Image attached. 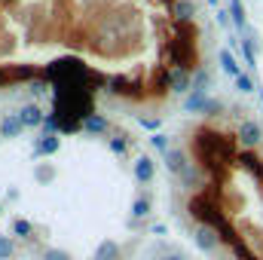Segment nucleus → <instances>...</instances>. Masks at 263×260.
I'll use <instances>...</instances> for the list:
<instances>
[{"mask_svg": "<svg viewBox=\"0 0 263 260\" xmlns=\"http://www.w3.org/2000/svg\"><path fill=\"white\" fill-rule=\"evenodd\" d=\"M73 55L92 73L110 67L153 104L172 95V70H202L193 0H0V86L46 80Z\"/></svg>", "mask_w": 263, "mask_h": 260, "instance_id": "f257e3e1", "label": "nucleus"}, {"mask_svg": "<svg viewBox=\"0 0 263 260\" xmlns=\"http://www.w3.org/2000/svg\"><path fill=\"white\" fill-rule=\"evenodd\" d=\"M193 242H196L199 251L214 254V251L223 245V233H220L214 224H208V220H196V227H193Z\"/></svg>", "mask_w": 263, "mask_h": 260, "instance_id": "f03ea898", "label": "nucleus"}, {"mask_svg": "<svg viewBox=\"0 0 263 260\" xmlns=\"http://www.w3.org/2000/svg\"><path fill=\"white\" fill-rule=\"evenodd\" d=\"M236 141H239V147H242V150H257V147L263 144L260 123H254V120H242V123H239V129H236Z\"/></svg>", "mask_w": 263, "mask_h": 260, "instance_id": "7ed1b4c3", "label": "nucleus"}, {"mask_svg": "<svg viewBox=\"0 0 263 260\" xmlns=\"http://www.w3.org/2000/svg\"><path fill=\"white\" fill-rule=\"evenodd\" d=\"M132 175H135L138 184H153V178H156V162H153L150 156H138V159L132 162Z\"/></svg>", "mask_w": 263, "mask_h": 260, "instance_id": "20e7f679", "label": "nucleus"}, {"mask_svg": "<svg viewBox=\"0 0 263 260\" xmlns=\"http://www.w3.org/2000/svg\"><path fill=\"white\" fill-rule=\"evenodd\" d=\"M59 150H62V138H59V135L43 132V135L34 141V156H55Z\"/></svg>", "mask_w": 263, "mask_h": 260, "instance_id": "39448f33", "label": "nucleus"}, {"mask_svg": "<svg viewBox=\"0 0 263 260\" xmlns=\"http://www.w3.org/2000/svg\"><path fill=\"white\" fill-rule=\"evenodd\" d=\"M18 117H22L25 129H40V126H46V114H43L37 104H25V107L18 110Z\"/></svg>", "mask_w": 263, "mask_h": 260, "instance_id": "423d86ee", "label": "nucleus"}, {"mask_svg": "<svg viewBox=\"0 0 263 260\" xmlns=\"http://www.w3.org/2000/svg\"><path fill=\"white\" fill-rule=\"evenodd\" d=\"M92 260H123V245L114 242V239H104V242H98Z\"/></svg>", "mask_w": 263, "mask_h": 260, "instance_id": "0eeeda50", "label": "nucleus"}, {"mask_svg": "<svg viewBox=\"0 0 263 260\" xmlns=\"http://www.w3.org/2000/svg\"><path fill=\"white\" fill-rule=\"evenodd\" d=\"M22 132H25V123H22V117H18V114H6V117L0 120V135H3V138H9V141H12V138H18Z\"/></svg>", "mask_w": 263, "mask_h": 260, "instance_id": "6e6552de", "label": "nucleus"}, {"mask_svg": "<svg viewBox=\"0 0 263 260\" xmlns=\"http://www.w3.org/2000/svg\"><path fill=\"white\" fill-rule=\"evenodd\" d=\"M150 211H153V199H150V193H141V196L132 199V217H135V220L150 217Z\"/></svg>", "mask_w": 263, "mask_h": 260, "instance_id": "1a4fd4ad", "label": "nucleus"}, {"mask_svg": "<svg viewBox=\"0 0 263 260\" xmlns=\"http://www.w3.org/2000/svg\"><path fill=\"white\" fill-rule=\"evenodd\" d=\"M80 126H83V132H92V135H101V132L107 135V129H110V123H107L104 114H92V117H86Z\"/></svg>", "mask_w": 263, "mask_h": 260, "instance_id": "9d476101", "label": "nucleus"}, {"mask_svg": "<svg viewBox=\"0 0 263 260\" xmlns=\"http://www.w3.org/2000/svg\"><path fill=\"white\" fill-rule=\"evenodd\" d=\"M34 181L43 184V187L52 184V181H55V165H52V162H37V165H34Z\"/></svg>", "mask_w": 263, "mask_h": 260, "instance_id": "9b49d317", "label": "nucleus"}, {"mask_svg": "<svg viewBox=\"0 0 263 260\" xmlns=\"http://www.w3.org/2000/svg\"><path fill=\"white\" fill-rule=\"evenodd\" d=\"M220 70H223L227 77H233V80L242 77V67L236 62V55H230V52H220Z\"/></svg>", "mask_w": 263, "mask_h": 260, "instance_id": "f8f14e48", "label": "nucleus"}, {"mask_svg": "<svg viewBox=\"0 0 263 260\" xmlns=\"http://www.w3.org/2000/svg\"><path fill=\"white\" fill-rule=\"evenodd\" d=\"M205 107H208V92H190V98L184 101V110H202L205 114Z\"/></svg>", "mask_w": 263, "mask_h": 260, "instance_id": "ddd939ff", "label": "nucleus"}, {"mask_svg": "<svg viewBox=\"0 0 263 260\" xmlns=\"http://www.w3.org/2000/svg\"><path fill=\"white\" fill-rule=\"evenodd\" d=\"M12 236H18V239H31V236H34V224L25 220V217H15V220H12Z\"/></svg>", "mask_w": 263, "mask_h": 260, "instance_id": "4468645a", "label": "nucleus"}, {"mask_svg": "<svg viewBox=\"0 0 263 260\" xmlns=\"http://www.w3.org/2000/svg\"><path fill=\"white\" fill-rule=\"evenodd\" d=\"M15 239L12 236H6V233H0V260H12L15 257Z\"/></svg>", "mask_w": 263, "mask_h": 260, "instance_id": "2eb2a0df", "label": "nucleus"}, {"mask_svg": "<svg viewBox=\"0 0 263 260\" xmlns=\"http://www.w3.org/2000/svg\"><path fill=\"white\" fill-rule=\"evenodd\" d=\"M230 12H233V22H236V28H245V25H248V18H245V6H242V0H230Z\"/></svg>", "mask_w": 263, "mask_h": 260, "instance_id": "dca6fc26", "label": "nucleus"}, {"mask_svg": "<svg viewBox=\"0 0 263 260\" xmlns=\"http://www.w3.org/2000/svg\"><path fill=\"white\" fill-rule=\"evenodd\" d=\"M150 147H153V150H159L162 156H165V153L172 150V147H168V138H165V135H150Z\"/></svg>", "mask_w": 263, "mask_h": 260, "instance_id": "f3484780", "label": "nucleus"}, {"mask_svg": "<svg viewBox=\"0 0 263 260\" xmlns=\"http://www.w3.org/2000/svg\"><path fill=\"white\" fill-rule=\"evenodd\" d=\"M43 260H73V257L67 254L65 248H46L43 251Z\"/></svg>", "mask_w": 263, "mask_h": 260, "instance_id": "a211bd4d", "label": "nucleus"}, {"mask_svg": "<svg viewBox=\"0 0 263 260\" xmlns=\"http://www.w3.org/2000/svg\"><path fill=\"white\" fill-rule=\"evenodd\" d=\"M242 55H245V62H248V65H254V62H257V49H254V43H251V40H245V43H242Z\"/></svg>", "mask_w": 263, "mask_h": 260, "instance_id": "6ab92c4d", "label": "nucleus"}, {"mask_svg": "<svg viewBox=\"0 0 263 260\" xmlns=\"http://www.w3.org/2000/svg\"><path fill=\"white\" fill-rule=\"evenodd\" d=\"M233 83H236V89H239V92H245V95H248V92H254V83H251V77H248V73H242V77H239V80H233Z\"/></svg>", "mask_w": 263, "mask_h": 260, "instance_id": "aec40b11", "label": "nucleus"}, {"mask_svg": "<svg viewBox=\"0 0 263 260\" xmlns=\"http://www.w3.org/2000/svg\"><path fill=\"white\" fill-rule=\"evenodd\" d=\"M107 144H110V150H114V153H120V156L129 150V141H126V138H107Z\"/></svg>", "mask_w": 263, "mask_h": 260, "instance_id": "412c9836", "label": "nucleus"}, {"mask_svg": "<svg viewBox=\"0 0 263 260\" xmlns=\"http://www.w3.org/2000/svg\"><path fill=\"white\" fill-rule=\"evenodd\" d=\"M18 199H22V193H18L15 187H9V190H6V202H18Z\"/></svg>", "mask_w": 263, "mask_h": 260, "instance_id": "4be33fe9", "label": "nucleus"}, {"mask_svg": "<svg viewBox=\"0 0 263 260\" xmlns=\"http://www.w3.org/2000/svg\"><path fill=\"white\" fill-rule=\"evenodd\" d=\"M162 260H187V257H184V254H165Z\"/></svg>", "mask_w": 263, "mask_h": 260, "instance_id": "5701e85b", "label": "nucleus"}, {"mask_svg": "<svg viewBox=\"0 0 263 260\" xmlns=\"http://www.w3.org/2000/svg\"><path fill=\"white\" fill-rule=\"evenodd\" d=\"M0 214H3V205H0Z\"/></svg>", "mask_w": 263, "mask_h": 260, "instance_id": "b1692460", "label": "nucleus"}, {"mask_svg": "<svg viewBox=\"0 0 263 260\" xmlns=\"http://www.w3.org/2000/svg\"><path fill=\"white\" fill-rule=\"evenodd\" d=\"M0 141H3V135H0Z\"/></svg>", "mask_w": 263, "mask_h": 260, "instance_id": "393cba45", "label": "nucleus"}]
</instances>
